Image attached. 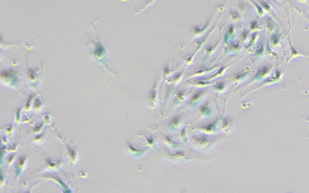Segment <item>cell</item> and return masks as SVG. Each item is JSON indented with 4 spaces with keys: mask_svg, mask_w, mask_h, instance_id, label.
I'll list each match as a JSON object with an SVG mask.
<instances>
[{
    "mask_svg": "<svg viewBox=\"0 0 309 193\" xmlns=\"http://www.w3.org/2000/svg\"><path fill=\"white\" fill-rule=\"evenodd\" d=\"M197 96H198V94H197V95H195V96H194V97H195V98H196V101H197V100H198V98H197L198 97H197ZM195 102H196V100H192V101H191V103H194Z\"/></svg>",
    "mask_w": 309,
    "mask_h": 193,
    "instance_id": "obj_1",
    "label": "cell"
},
{
    "mask_svg": "<svg viewBox=\"0 0 309 193\" xmlns=\"http://www.w3.org/2000/svg\"><path fill=\"white\" fill-rule=\"evenodd\" d=\"M277 1H280V2H281V1H282V0H277Z\"/></svg>",
    "mask_w": 309,
    "mask_h": 193,
    "instance_id": "obj_3",
    "label": "cell"
},
{
    "mask_svg": "<svg viewBox=\"0 0 309 193\" xmlns=\"http://www.w3.org/2000/svg\"><path fill=\"white\" fill-rule=\"evenodd\" d=\"M299 1H300L301 2H304L305 1V0H299Z\"/></svg>",
    "mask_w": 309,
    "mask_h": 193,
    "instance_id": "obj_2",
    "label": "cell"
}]
</instances>
